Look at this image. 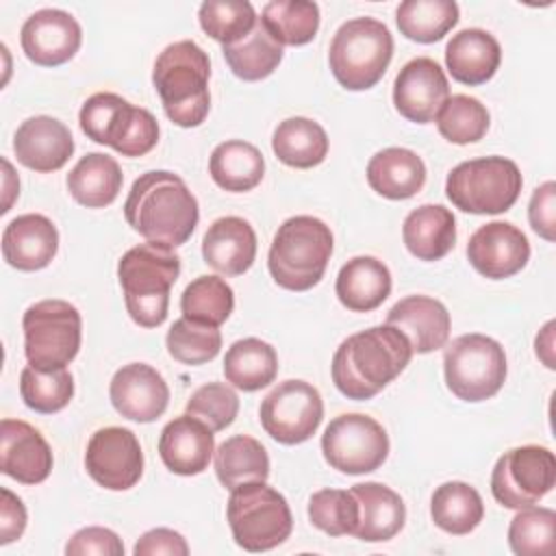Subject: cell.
I'll use <instances>...</instances> for the list:
<instances>
[{"instance_id":"obj_1","label":"cell","mask_w":556,"mask_h":556,"mask_svg":"<svg viewBox=\"0 0 556 556\" xmlns=\"http://www.w3.org/2000/svg\"><path fill=\"white\" fill-rule=\"evenodd\" d=\"M124 217L146 241L178 248L193 235L200 208L180 176L154 169L132 182L124 202Z\"/></svg>"},{"instance_id":"obj_2","label":"cell","mask_w":556,"mask_h":556,"mask_svg":"<svg viewBox=\"0 0 556 556\" xmlns=\"http://www.w3.org/2000/svg\"><path fill=\"white\" fill-rule=\"evenodd\" d=\"M413 348L393 326L350 334L332 356V382L350 400H371L408 365Z\"/></svg>"},{"instance_id":"obj_3","label":"cell","mask_w":556,"mask_h":556,"mask_svg":"<svg viewBox=\"0 0 556 556\" xmlns=\"http://www.w3.org/2000/svg\"><path fill=\"white\" fill-rule=\"evenodd\" d=\"M208 54L191 39L169 43L154 61L152 83L165 115L180 128L200 126L211 109Z\"/></svg>"},{"instance_id":"obj_4","label":"cell","mask_w":556,"mask_h":556,"mask_svg":"<svg viewBox=\"0 0 556 556\" xmlns=\"http://www.w3.org/2000/svg\"><path fill=\"white\" fill-rule=\"evenodd\" d=\"M180 276V256L161 243H139L117 263V278L130 319L156 328L167 319L169 291Z\"/></svg>"},{"instance_id":"obj_5","label":"cell","mask_w":556,"mask_h":556,"mask_svg":"<svg viewBox=\"0 0 556 556\" xmlns=\"http://www.w3.org/2000/svg\"><path fill=\"white\" fill-rule=\"evenodd\" d=\"M330 228L313 215H295L278 226L267 267L278 287L289 291L313 289L330 261L332 254Z\"/></svg>"},{"instance_id":"obj_6","label":"cell","mask_w":556,"mask_h":556,"mask_svg":"<svg viewBox=\"0 0 556 556\" xmlns=\"http://www.w3.org/2000/svg\"><path fill=\"white\" fill-rule=\"evenodd\" d=\"M393 56V35L374 17H354L339 26L330 41L328 63L337 83L350 91L374 87Z\"/></svg>"},{"instance_id":"obj_7","label":"cell","mask_w":556,"mask_h":556,"mask_svg":"<svg viewBox=\"0 0 556 556\" xmlns=\"http://www.w3.org/2000/svg\"><path fill=\"white\" fill-rule=\"evenodd\" d=\"M226 519L232 539L245 552H267L285 543L293 530L291 508L265 482H243L230 491Z\"/></svg>"},{"instance_id":"obj_8","label":"cell","mask_w":556,"mask_h":556,"mask_svg":"<svg viewBox=\"0 0 556 556\" xmlns=\"http://www.w3.org/2000/svg\"><path fill=\"white\" fill-rule=\"evenodd\" d=\"M83 132L102 146H111L122 156H143L159 141L156 117L141 106H132L117 93L100 91L85 100L78 113Z\"/></svg>"},{"instance_id":"obj_9","label":"cell","mask_w":556,"mask_h":556,"mask_svg":"<svg viewBox=\"0 0 556 556\" xmlns=\"http://www.w3.org/2000/svg\"><path fill=\"white\" fill-rule=\"evenodd\" d=\"M521 172L515 161L484 156L458 163L445 180L447 200L473 215H497L508 211L521 193Z\"/></svg>"},{"instance_id":"obj_10","label":"cell","mask_w":556,"mask_h":556,"mask_svg":"<svg viewBox=\"0 0 556 556\" xmlns=\"http://www.w3.org/2000/svg\"><path fill=\"white\" fill-rule=\"evenodd\" d=\"M447 389L463 402L493 397L506 380L504 348L480 332L456 337L443 354Z\"/></svg>"},{"instance_id":"obj_11","label":"cell","mask_w":556,"mask_h":556,"mask_svg":"<svg viewBox=\"0 0 556 556\" xmlns=\"http://www.w3.org/2000/svg\"><path fill=\"white\" fill-rule=\"evenodd\" d=\"M80 313L65 300H41L22 317L24 354L37 369H61L80 350Z\"/></svg>"},{"instance_id":"obj_12","label":"cell","mask_w":556,"mask_h":556,"mask_svg":"<svg viewBox=\"0 0 556 556\" xmlns=\"http://www.w3.org/2000/svg\"><path fill=\"white\" fill-rule=\"evenodd\" d=\"M326 463L348 476L376 471L389 456L387 430L369 415L345 413L334 417L321 434Z\"/></svg>"},{"instance_id":"obj_13","label":"cell","mask_w":556,"mask_h":556,"mask_svg":"<svg viewBox=\"0 0 556 556\" xmlns=\"http://www.w3.org/2000/svg\"><path fill=\"white\" fill-rule=\"evenodd\" d=\"M556 484V458L543 445H521L504 452L491 473V493L504 508L539 504Z\"/></svg>"},{"instance_id":"obj_14","label":"cell","mask_w":556,"mask_h":556,"mask_svg":"<svg viewBox=\"0 0 556 556\" xmlns=\"http://www.w3.org/2000/svg\"><path fill=\"white\" fill-rule=\"evenodd\" d=\"M258 417L263 430L274 441L298 445L317 432L324 419V402L313 384L304 380H285L265 395Z\"/></svg>"},{"instance_id":"obj_15","label":"cell","mask_w":556,"mask_h":556,"mask_svg":"<svg viewBox=\"0 0 556 556\" xmlns=\"http://www.w3.org/2000/svg\"><path fill=\"white\" fill-rule=\"evenodd\" d=\"M85 469L91 480L109 491L135 486L143 473V452L132 430L122 426L100 428L85 452Z\"/></svg>"},{"instance_id":"obj_16","label":"cell","mask_w":556,"mask_h":556,"mask_svg":"<svg viewBox=\"0 0 556 556\" xmlns=\"http://www.w3.org/2000/svg\"><path fill=\"white\" fill-rule=\"evenodd\" d=\"M450 98L447 76L430 56L408 61L393 83V104L402 117L415 124H428L437 117Z\"/></svg>"},{"instance_id":"obj_17","label":"cell","mask_w":556,"mask_h":556,"mask_svg":"<svg viewBox=\"0 0 556 556\" xmlns=\"http://www.w3.org/2000/svg\"><path fill=\"white\" fill-rule=\"evenodd\" d=\"M83 33L74 15L61 9L35 11L20 30L24 54L41 67L67 63L80 48Z\"/></svg>"},{"instance_id":"obj_18","label":"cell","mask_w":556,"mask_h":556,"mask_svg":"<svg viewBox=\"0 0 556 556\" xmlns=\"http://www.w3.org/2000/svg\"><path fill=\"white\" fill-rule=\"evenodd\" d=\"M467 258L484 278L504 280L526 267L530 258V243L515 224L489 222L471 235L467 243Z\"/></svg>"},{"instance_id":"obj_19","label":"cell","mask_w":556,"mask_h":556,"mask_svg":"<svg viewBox=\"0 0 556 556\" xmlns=\"http://www.w3.org/2000/svg\"><path fill=\"white\" fill-rule=\"evenodd\" d=\"M109 397L122 417L150 424L165 413L169 404V387L154 367L130 363L117 369L111 378Z\"/></svg>"},{"instance_id":"obj_20","label":"cell","mask_w":556,"mask_h":556,"mask_svg":"<svg viewBox=\"0 0 556 556\" xmlns=\"http://www.w3.org/2000/svg\"><path fill=\"white\" fill-rule=\"evenodd\" d=\"M52 450L37 428L22 419L0 424V469L22 484H39L52 471Z\"/></svg>"},{"instance_id":"obj_21","label":"cell","mask_w":556,"mask_h":556,"mask_svg":"<svg viewBox=\"0 0 556 556\" xmlns=\"http://www.w3.org/2000/svg\"><path fill=\"white\" fill-rule=\"evenodd\" d=\"M13 152L24 167L48 174L70 161L74 154V137L63 122L50 115H35L15 130Z\"/></svg>"},{"instance_id":"obj_22","label":"cell","mask_w":556,"mask_h":556,"mask_svg":"<svg viewBox=\"0 0 556 556\" xmlns=\"http://www.w3.org/2000/svg\"><path fill=\"white\" fill-rule=\"evenodd\" d=\"M215 452L213 430L189 413L165 424L159 437V456L163 465L178 476L202 473Z\"/></svg>"},{"instance_id":"obj_23","label":"cell","mask_w":556,"mask_h":556,"mask_svg":"<svg viewBox=\"0 0 556 556\" xmlns=\"http://www.w3.org/2000/svg\"><path fill=\"white\" fill-rule=\"evenodd\" d=\"M59 250L56 226L39 213L11 219L2 232V256L20 271H37L52 263Z\"/></svg>"},{"instance_id":"obj_24","label":"cell","mask_w":556,"mask_h":556,"mask_svg":"<svg viewBox=\"0 0 556 556\" xmlns=\"http://www.w3.org/2000/svg\"><path fill=\"white\" fill-rule=\"evenodd\" d=\"M384 324L397 328L408 339L413 354H428L443 348L452 328L447 308L428 295H408L395 302Z\"/></svg>"},{"instance_id":"obj_25","label":"cell","mask_w":556,"mask_h":556,"mask_svg":"<svg viewBox=\"0 0 556 556\" xmlns=\"http://www.w3.org/2000/svg\"><path fill=\"white\" fill-rule=\"evenodd\" d=\"M202 256L224 276L245 274L256 258L254 228L237 215L215 219L202 239Z\"/></svg>"},{"instance_id":"obj_26","label":"cell","mask_w":556,"mask_h":556,"mask_svg":"<svg viewBox=\"0 0 556 556\" xmlns=\"http://www.w3.org/2000/svg\"><path fill=\"white\" fill-rule=\"evenodd\" d=\"M502 48L482 28H465L445 46V65L454 80L476 87L491 80L500 67Z\"/></svg>"},{"instance_id":"obj_27","label":"cell","mask_w":556,"mask_h":556,"mask_svg":"<svg viewBox=\"0 0 556 556\" xmlns=\"http://www.w3.org/2000/svg\"><path fill=\"white\" fill-rule=\"evenodd\" d=\"M358 502V526L354 536L365 543L393 539L406 521L404 500L380 482H361L350 489Z\"/></svg>"},{"instance_id":"obj_28","label":"cell","mask_w":556,"mask_h":556,"mask_svg":"<svg viewBox=\"0 0 556 556\" xmlns=\"http://www.w3.org/2000/svg\"><path fill=\"white\" fill-rule=\"evenodd\" d=\"M367 182L382 198L406 200L421 191L426 165L421 156L408 148H384L369 159Z\"/></svg>"},{"instance_id":"obj_29","label":"cell","mask_w":556,"mask_h":556,"mask_svg":"<svg viewBox=\"0 0 556 556\" xmlns=\"http://www.w3.org/2000/svg\"><path fill=\"white\" fill-rule=\"evenodd\" d=\"M334 291L348 311L369 313L389 298L391 271L374 256H354L339 269Z\"/></svg>"},{"instance_id":"obj_30","label":"cell","mask_w":556,"mask_h":556,"mask_svg":"<svg viewBox=\"0 0 556 556\" xmlns=\"http://www.w3.org/2000/svg\"><path fill=\"white\" fill-rule=\"evenodd\" d=\"M402 239L415 258L439 261L456 243V219L443 204H424L406 215Z\"/></svg>"},{"instance_id":"obj_31","label":"cell","mask_w":556,"mask_h":556,"mask_svg":"<svg viewBox=\"0 0 556 556\" xmlns=\"http://www.w3.org/2000/svg\"><path fill=\"white\" fill-rule=\"evenodd\" d=\"M122 169L117 161L102 152L85 154L67 174L70 195L87 208L109 206L122 191Z\"/></svg>"},{"instance_id":"obj_32","label":"cell","mask_w":556,"mask_h":556,"mask_svg":"<svg viewBox=\"0 0 556 556\" xmlns=\"http://www.w3.org/2000/svg\"><path fill=\"white\" fill-rule=\"evenodd\" d=\"M208 172L217 187L243 193L263 180L265 159L256 146L241 139H230L215 146L208 159Z\"/></svg>"},{"instance_id":"obj_33","label":"cell","mask_w":556,"mask_h":556,"mask_svg":"<svg viewBox=\"0 0 556 556\" xmlns=\"http://www.w3.org/2000/svg\"><path fill=\"white\" fill-rule=\"evenodd\" d=\"M278 374L276 350L256 337L235 341L224 356L226 380L241 391H258L274 382Z\"/></svg>"},{"instance_id":"obj_34","label":"cell","mask_w":556,"mask_h":556,"mask_svg":"<svg viewBox=\"0 0 556 556\" xmlns=\"http://www.w3.org/2000/svg\"><path fill=\"white\" fill-rule=\"evenodd\" d=\"M271 150L280 163L298 169H311L326 159L328 135L308 117H289L276 126Z\"/></svg>"},{"instance_id":"obj_35","label":"cell","mask_w":556,"mask_h":556,"mask_svg":"<svg viewBox=\"0 0 556 556\" xmlns=\"http://www.w3.org/2000/svg\"><path fill=\"white\" fill-rule=\"evenodd\" d=\"M222 52L232 74L248 83L263 80L274 74L285 54L282 46L269 35L261 17L245 37L237 39L235 43L222 46Z\"/></svg>"},{"instance_id":"obj_36","label":"cell","mask_w":556,"mask_h":556,"mask_svg":"<svg viewBox=\"0 0 556 556\" xmlns=\"http://www.w3.org/2000/svg\"><path fill=\"white\" fill-rule=\"evenodd\" d=\"M215 473L222 486L235 489L243 482H265L269 478V456L261 441L235 434L215 450Z\"/></svg>"},{"instance_id":"obj_37","label":"cell","mask_w":556,"mask_h":556,"mask_svg":"<svg viewBox=\"0 0 556 556\" xmlns=\"http://www.w3.org/2000/svg\"><path fill=\"white\" fill-rule=\"evenodd\" d=\"M430 515L437 528L447 534H469L484 517V504L480 493L460 480L443 482L437 486L430 500Z\"/></svg>"},{"instance_id":"obj_38","label":"cell","mask_w":556,"mask_h":556,"mask_svg":"<svg viewBox=\"0 0 556 556\" xmlns=\"http://www.w3.org/2000/svg\"><path fill=\"white\" fill-rule=\"evenodd\" d=\"M400 33L417 43H434L458 24L454 0H406L395 11Z\"/></svg>"},{"instance_id":"obj_39","label":"cell","mask_w":556,"mask_h":556,"mask_svg":"<svg viewBox=\"0 0 556 556\" xmlns=\"http://www.w3.org/2000/svg\"><path fill=\"white\" fill-rule=\"evenodd\" d=\"M261 22L280 46H304L319 30V7L308 0H271Z\"/></svg>"},{"instance_id":"obj_40","label":"cell","mask_w":556,"mask_h":556,"mask_svg":"<svg viewBox=\"0 0 556 556\" xmlns=\"http://www.w3.org/2000/svg\"><path fill=\"white\" fill-rule=\"evenodd\" d=\"M235 308V293L230 285L219 276H198L191 280L180 295L182 317L206 324L222 326Z\"/></svg>"},{"instance_id":"obj_41","label":"cell","mask_w":556,"mask_h":556,"mask_svg":"<svg viewBox=\"0 0 556 556\" xmlns=\"http://www.w3.org/2000/svg\"><path fill=\"white\" fill-rule=\"evenodd\" d=\"M20 395L30 410L52 415L63 410L74 397V378L65 367L37 369L28 365L20 374Z\"/></svg>"},{"instance_id":"obj_42","label":"cell","mask_w":556,"mask_h":556,"mask_svg":"<svg viewBox=\"0 0 556 556\" xmlns=\"http://www.w3.org/2000/svg\"><path fill=\"white\" fill-rule=\"evenodd\" d=\"M439 132L458 146L480 141L489 130V111L486 106L471 96L456 93L445 100L441 111L434 117Z\"/></svg>"},{"instance_id":"obj_43","label":"cell","mask_w":556,"mask_h":556,"mask_svg":"<svg viewBox=\"0 0 556 556\" xmlns=\"http://www.w3.org/2000/svg\"><path fill=\"white\" fill-rule=\"evenodd\" d=\"M556 513L543 506L519 508L508 526V545L517 556H552Z\"/></svg>"},{"instance_id":"obj_44","label":"cell","mask_w":556,"mask_h":556,"mask_svg":"<svg viewBox=\"0 0 556 556\" xmlns=\"http://www.w3.org/2000/svg\"><path fill=\"white\" fill-rule=\"evenodd\" d=\"M202 30L222 46L245 37L256 24V11L248 0H206L200 4Z\"/></svg>"},{"instance_id":"obj_45","label":"cell","mask_w":556,"mask_h":556,"mask_svg":"<svg viewBox=\"0 0 556 556\" xmlns=\"http://www.w3.org/2000/svg\"><path fill=\"white\" fill-rule=\"evenodd\" d=\"M165 345L174 361L185 365H202L219 354L222 332L215 326L180 317L172 324Z\"/></svg>"},{"instance_id":"obj_46","label":"cell","mask_w":556,"mask_h":556,"mask_svg":"<svg viewBox=\"0 0 556 556\" xmlns=\"http://www.w3.org/2000/svg\"><path fill=\"white\" fill-rule=\"evenodd\" d=\"M308 519L317 530L330 536H354L358 526V502L352 491L321 489L308 500Z\"/></svg>"},{"instance_id":"obj_47","label":"cell","mask_w":556,"mask_h":556,"mask_svg":"<svg viewBox=\"0 0 556 556\" xmlns=\"http://www.w3.org/2000/svg\"><path fill=\"white\" fill-rule=\"evenodd\" d=\"M187 413L204 421L213 432H219L235 421L239 413V397L232 387L224 382H206L187 400Z\"/></svg>"},{"instance_id":"obj_48","label":"cell","mask_w":556,"mask_h":556,"mask_svg":"<svg viewBox=\"0 0 556 556\" xmlns=\"http://www.w3.org/2000/svg\"><path fill=\"white\" fill-rule=\"evenodd\" d=\"M67 556H122L124 543L122 539L100 526H89L78 530L65 545Z\"/></svg>"},{"instance_id":"obj_49","label":"cell","mask_w":556,"mask_h":556,"mask_svg":"<svg viewBox=\"0 0 556 556\" xmlns=\"http://www.w3.org/2000/svg\"><path fill=\"white\" fill-rule=\"evenodd\" d=\"M528 219L539 237L545 241L556 239V185L552 180L534 189L528 204Z\"/></svg>"},{"instance_id":"obj_50","label":"cell","mask_w":556,"mask_h":556,"mask_svg":"<svg viewBox=\"0 0 556 556\" xmlns=\"http://www.w3.org/2000/svg\"><path fill=\"white\" fill-rule=\"evenodd\" d=\"M135 556H187L189 545L185 536L169 528H154L139 536V541L132 547Z\"/></svg>"},{"instance_id":"obj_51","label":"cell","mask_w":556,"mask_h":556,"mask_svg":"<svg viewBox=\"0 0 556 556\" xmlns=\"http://www.w3.org/2000/svg\"><path fill=\"white\" fill-rule=\"evenodd\" d=\"M0 545L17 541L26 530V508L22 500L9 489H0Z\"/></svg>"},{"instance_id":"obj_52","label":"cell","mask_w":556,"mask_h":556,"mask_svg":"<svg viewBox=\"0 0 556 556\" xmlns=\"http://www.w3.org/2000/svg\"><path fill=\"white\" fill-rule=\"evenodd\" d=\"M534 350L547 369L556 367L554 365V321H547L541 328V332L536 334V341H534Z\"/></svg>"},{"instance_id":"obj_53","label":"cell","mask_w":556,"mask_h":556,"mask_svg":"<svg viewBox=\"0 0 556 556\" xmlns=\"http://www.w3.org/2000/svg\"><path fill=\"white\" fill-rule=\"evenodd\" d=\"M2 165H4V204H2V213H7L11 208L13 198L20 193V182L11 185V180H15V176H13V167L7 159H2Z\"/></svg>"}]
</instances>
